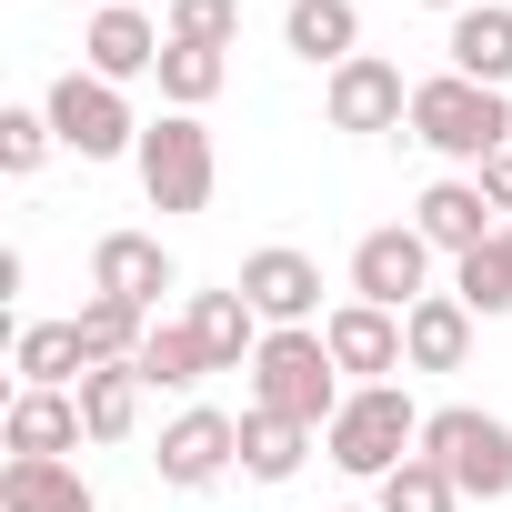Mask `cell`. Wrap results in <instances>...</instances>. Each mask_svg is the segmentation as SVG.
I'll use <instances>...</instances> for the list:
<instances>
[{"instance_id": "obj_15", "label": "cell", "mask_w": 512, "mask_h": 512, "mask_svg": "<svg viewBox=\"0 0 512 512\" xmlns=\"http://www.w3.org/2000/svg\"><path fill=\"white\" fill-rule=\"evenodd\" d=\"M412 231H422L432 251H452V262H462V251H482V241H492V201H482V181H432V191L412 201Z\"/></svg>"}, {"instance_id": "obj_20", "label": "cell", "mask_w": 512, "mask_h": 512, "mask_svg": "<svg viewBox=\"0 0 512 512\" xmlns=\"http://www.w3.org/2000/svg\"><path fill=\"white\" fill-rule=\"evenodd\" d=\"M141 392H151V382H141L131 362H91V372H81V432H91V442H131V432H141Z\"/></svg>"}, {"instance_id": "obj_4", "label": "cell", "mask_w": 512, "mask_h": 512, "mask_svg": "<svg viewBox=\"0 0 512 512\" xmlns=\"http://www.w3.org/2000/svg\"><path fill=\"white\" fill-rule=\"evenodd\" d=\"M211 181H221V161H211V131L191 111L141 121V191H151V211H211Z\"/></svg>"}, {"instance_id": "obj_17", "label": "cell", "mask_w": 512, "mask_h": 512, "mask_svg": "<svg viewBox=\"0 0 512 512\" xmlns=\"http://www.w3.org/2000/svg\"><path fill=\"white\" fill-rule=\"evenodd\" d=\"M0 442L31 452V462L81 452V392H21V402H11V422H0Z\"/></svg>"}, {"instance_id": "obj_6", "label": "cell", "mask_w": 512, "mask_h": 512, "mask_svg": "<svg viewBox=\"0 0 512 512\" xmlns=\"http://www.w3.org/2000/svg\"><path fill=\"white\" fill-rule=\"evenodd\" d=\"M41 111H51V131H61L81 161H121V151H141V121H131V101H121L101 71H61Z\"/></svg>"}, {"instance_id": "obj_22", "label": "cell", "mask_w": 512, "mask_h": 512, "mask_svg": "<svg viewBox=\"0 0 512 512\" xmlns=\"http://www.w3.org/2000/svg\"><path fill=\"white\" fill-rule=\"evenodd\" d=\"M191 332H201V362L211 372H241L251 352H262V312H251L241 292H201L191 302Z\"/></svg>"}, {"instance_id": "obj_28", "label": "cell", "mask_w": 512, "mask_h": 512, "mask_svg": "<svg viewBox=\"0 0 512 512\" xmlns=\"http://www.w3.org/2000/svg\"><path fill=\"white\" fill-rule=\"evenodd\" d=\"M452 502H462V482H452L432 452H412V462L382 482V512H452Z\"/></svg>"}, {"instance_id": "obj_29", "label": "cell", "mask_w": 512, "mask_h": 512, "mask_svg": "<svg viewBox=\"0 0 512 512\" xmlns=\"http://www.w3.org/2000/svg\"><path fill=\"white\" fill-rule=\"evenodd\" d=\"M161 31H171V41H201V51H231L241 0H171V11H161Z\"/></svg>"}, {"instance_id": "obj_7", "label": "cell", "mask_w": 512, "mask_h": 512, "mask_svg": "<svg viewBox=\"0 0 512 512\" xmlns=\"http://www.w3.org/2000/svg\"><path fill=\"white\" fill-rule=\"evenodd\" d=\"M422 282H432V241H422L412 221L352 241V302H372V312H412Z\"/></svg>"}, {"instance_id": "obj_31", "label": "cell", "mask_w": 512, "mask_h": 512, "mask_svg": "<svg viewBox=\"0 0 512 512\" xmlns=\"http://www.w3.org/2000/svg\"><path fill=\"white\" fill-rule=\"evenodd\" d=\"M472 181H482V201H492V211H512V151H492Z\"/></svg>"}, {"instance_id": "obj_32", "label": "cell", "mask_w": 512, "mask_h": 512, "mask_svg": "<svg viewBox=\"0 0 512 512\" xmlns=\"http://www.w3.org/2000/svg\"><path fill=\"white\" fill-rule=\"evenodd\" d=\"M422 11H472V0H422Z\"/></svg>"}, {"instance_id": "obj_1", "label": "cell", "mask_w": 512, "mask_h": 512, "mask_svg": "<svg viewBox=\"0 0 512 512\" xmlns=\"http://www.w3.org/2000/svg\"><path fill=\"white\" fill-rule=\"evenodd\" d=\"M332 372L342 362H332L322 332H262V352H251V412H282L302 432H332V412L352 402Z\"/></svg>"}, {"instance_id": "obj_5", "label": "cell", "mask_w": 512, "mask_h": 512, "mask_svg": "<svg viewBox=\"0 0 512 512\" xmlns=\"http://www.w3.org/2000/svg\"><path fill=\"white\" fill-rule=\"evenodd\" d=\"M422 452L462 482V502H502V492H512V422H492V412H472V402L432 412V422H422Z\"/></svg>"}, {"instance_id": "obj_26", "label": "cell", "mask_w": 512, "mask_h": 512, "mask_svg": "<svg viewBox=\"0 0 512 512\" xmlns=\"http://www.w3.org/2000/svg\"><path fill=\"white\" fill-rule=\"evenodd\" d=\"M151 81H161V101H171V111H201V101L231 81V61H221V51H201V41H171Z\"/></svg>"}, {"instance_id": "obj_2", "label": "cell", "mask_w": 512, "mask_h": 512, "mask_svg": "<svg viewBox=\"0 0 512 512\" xmlns=\"http://www.w3.org/2000/svg\"><path fill=\"white\" fill-rule=\"evenodd\" d=\"M322 452H332L352 482H392V472L422 452V412H412V392H402V382H362V392L332 412Z\"/></svg>"}, {"instance_id": "obj_8", "label": "cell", "mask_w": 512, "mask_h": 512, "mask_svg": "<svg viewBox=\"0 0 512 512\" xmlns=\"http://www.w3.org/2000/svg\"><path fill=\"white\" fill-rule=\"evenodd\" d=\"M231 292L262 312L272 332H312V312H322V262H312V251H292V241H272V251H251V262H241Z\"/></svg>"}, {"instance_id": "obj_21", "label": "cell", "mask_w": 512, "mask_h": 512, "mask_svg": "<svg viewBox=\"0 0 512 512\" xmlns=\"http://www.w3.org/2000/svg\"><path fill=\"white\" fill-rule=\"evenodd\" d=\"M282 41H292L302 61L342 71V61H362V11H352V0H292V21H282Z\"/></svg>"}, {"instance_id": "obj_27", "label": "cell", "mask_w": 512, "mask_h": 512, "mask_svg": "<svg viewBox=\"0 0 512 512\" xmlns=\"http://www.w3.org/2000/svg\"><path fill=\"white\" fill-rule=\"evenodd\" d=\"M81 342H91V362H141V342H151V312H131V302L91 292V302H81Z\"/></svg>"}, {"instance_id": "obj_11", "label": "cell", "mask_w": 512, "mask_h": 512, "mask_svg": "<svg viewBox=\"0 0 512 512\" xmlns=\"http://www.w3.org/2000/svg\"><path fill=\"white\" fill-rule=\"evenodd\" d=\"M91 292H111V302L151 312V302L171 292V251H161L151 231H101V241H91Z\"/></svg>"}, {"instance_id": "obj_23", "label": "cell", "mask_w": 512, "mask_h": 512, "mask_svg": "<svg viewBox=\"0 0 512 512\" xmlns=\"http://www.w3.org/2000/svg\"><path fill=\"white\" fill-rule=\"evenodd\" d=\"M302 452H312L302 422H282V412H241V472H251V482H292Z\"/></svg>"}, {"instance_id": "obj_30", "label": "cell", "mask_w": 512, "mask_h": 512, "mask_svg": "<svg viewBox=\"0 0 512 512\" xmlns=\"http://www.w3.org/2000/svg\"><path fill=\"white\" fill-rule=\"evenodd\" d=\"M51 141H61V131H51V111H0V171H11V181H21V171H41V161H51Z\"/></svg>"}, {"instance_id": "obj_13", "label": "cell", "mask_w": 512, "mask_h": 512, "mask_svg": "<svg viewBox=\"0 0 512 512\" xmlns=\"http://www.w3.org/2000/svg\"><path fill=\"white\" fill-rule=\"evenodd\" d=\"M322 342H332V362H342L352 382H382V372H412V362H402V312H372V302H342V312L322 322Z\"/></svg>"}, {"instance_id": "obj_10", "label": "cell", "mask_w": 512, "mask_h": 512, "mask_svg": "<svg viewBox=\"0 0 512 512\" xmlns=\"http://www.w3.org/2000/svg\"><path fill=\"white\" fill-rule=\"evenodd\" d=\"M322 111H332V131H392V121H412V91H402V71L392 61H342L332 71V91H322Z\"/></svg>"}, {"instance_id": "obj_34", "label": "cell", "mask_w": 512, "mask_h": 512, "mask_svg": "<svg viewBox=\"0 0 512 512\" xmlns=\"http://www.w3.org/2000/svg\"><path fill=\"white\" fill-rule=\"evenodd\" d=\"M61 11H71V0H61Z\"/></svg>"}, {"instance_id": "obj_33", "label": "cell", "mask_w": 512, "mask_h": 512, "mask_svg": "<svg viewBox=\"0 0 512 512\" xmlns=\"http://www.w3.org/2000/svg\"><path fill=\"white\" fill-rule=\"evenodd\" d=\"M131 11H171V0H131Z\"/></svg>"}, {"instance_id": "obj_14", "label": "cell", "mask_w": 512, "mask_h": 512, "mask_svg": "<svg viewBox=\"0 0 512 512\" xmlns=\"http://www.w3.org/2000/svg\"><path fill=\"white\" fill-rule=\"evenodd\" d=\"M402 362H412V372H462V362H472V312H462V292H422V302L402 312Z\"/></svg>"}, {"instance_id": "obj_12", "label": "cell", "mask_w": 512, "mask_h": 512, "mask_svg": "<svg viewBox=\"0 0 512 512\" xmlns=\"http://www.w3.org/2000/svg\"><path fill=\"white\" fill-rule=\"evenodd\" d=\"M161 51H171V31H151V11H131V0H101V11H91V71L111 91L141 81V71H161Z\"/></svg>"}, {"instance_id": "obj_9", "label": "cell", "mask_w": 512, "mask_h": 512, "mask_svg": "<svg viewBox=\"0 0 512 512\" xmlns=\"http://www.w3.org/2000/svg\"><path fill=\"white\" fill-rule=\"evenodd\" d=\"M151 462H161V482H171V492H211V482L241 462V422H231V412H211V402H191V412L161 432V452H151Z\"/></svg>"}, {"instance_id": "obj_19", "label": "cell", "mask_w": 512, "mask_h": 512, "mask_svg": "<svg viewBox=\"0 0 512 512\" xmlns=\"http://www.w3.org/2000/svg\"><path fill=\"white\" fill-rule=\"evenodd\" d=\"M452 71L482 81V91L512 81V11H502V0H482V11H452Z\"/></svg>"}, {"instance_id": "obj_18", "label": "cell", "mask_w": 512, "mask_h": 512, "mask_svg": "<svg viewBox=\"0 0 512 512\" xmlns=\"http://www.w3.org/2000/svg\"><path fill=\"white\" fill-rule=\"evenodd\" d=\"M11 362H21V392H71L91 372V342H81V322H21Z\"/></svg>"}, {"instance_id": "obj_24", "label": "cell", "mask_w": 512, "mask_h": 512, "mask_svg": "<svg viewBox=\"0 0 512 512\" xmlns=\"http://www.w3.org/2000/svg\"><path fill=\"white\" fill-rule=\"evenodd\" d=\"M452 292H462L472 322H502V312H512V241H502V231H492L482 251H462V262H452Z\"/></svg>"}, {"instance_id": "obj_16", "label": "cell", "mask_w": 512, "mask_h": 512, "mask_svg": "<svg viewBox=\"0 0 512 512\" xmlns=\"http://www.w3.org/2000/svg\"><path fill=\"white\" fill-rule=\"evenodd\" d=\"M0 512H101V492H91L71 462H31V452H11V462H0Z\"/></svg>"}, {"instance_id": "obj_25", "label": "cell", "mask_w": 512, "mask_h": 512, "mask_svg": "<svg viewBox=\"0 0 512 512\" xmlns=\"http://www.w3.org/2000/svg\"><path fill=\"white\" fill-rule=\"evenodd\" d=\"M131 372H141L151 392H191L211 362H201V332H191V322H151V342H141V362H131Z\"/></svg>"}, {"instance_id": "obj_3", "label": "cell", "mask_w": 512, "mask_h": 512, "mask_svg": "<svg viewBox=\"0 0 512 512\" xmlns=\"http://www.w3.org/2000/svg\"><path fill=\"white\" fill-rule=\"evenodd\" d=\"M412 141L442 151V161H472V171H482L492 151H512V101L482 91V81H462V71H442V81L412 91Z\"/></svg>"}]
</instances>
